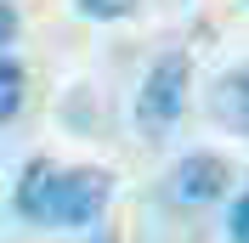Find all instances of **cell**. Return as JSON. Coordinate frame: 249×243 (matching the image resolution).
Masks as SVG:
<instances>
[{"instance_id": "1", "label": "cell", "mask_w": 249, "mask_h": 243, "mask_svg": "<svg viewBox=\"0 0 249 243\" xmlns=\"http://www.w3.org/2000/svg\"><path fill=\"white\" fill-rule=\"evenodd\" d=\"M113 198V175L102 164H74V170H57L51 175V198H46V226H96L102 209Z\"/></svg>"}, {"instance_id": "2", "label": "cell", "mask_w": 249, "mask_h": 243, "mask_svg": "<svg viewBox=\"0 0 249 243\" xmlns=\"http://www.w3.org/2000/svg\"><path fill=\"white\" fill-rule=\"evenodd\" d=\"M187 91H193V62H187V51H164V57L147 68L142 91H136V124H142V136H164V130L181 119Z\"/></svg>"}, {"instance_id": "3", "label": "cell", "mask_w": 249, "mask_h": 243, "mask_svg": "<svg viewBox=\"0 0 249 243\" xmlns=\"http://www.w3.org/2000/svg\"><path fill=\"white\" fill-rule=\"evenodd\" d=\"M227 187H232V164L210 147L187 153L170 170V198L176 204H215V198H227Z\"/></svg>"}, {"instance_id": "4", "label": "cell", "mask_w": 249, "mask_h": 243, "mask_svg": "<svg viewBox=\"0 0 249 243\" xmlns=\"http://www.w3.org/2000/svg\"><path fill=\"white\" fill-rule=\"evenodd\" d=\"M210 119H215L221 130H232V136L249 141V62H232V68L210 85Z\"/></svg>"}, {"instance_id": "5", "label": "cell", "mask_w": 249, "mask_h": 243, "mask_svg": "<svg viewBox=\"0 0 249 243\" xmlns=\"http://www.w3.org/2000/svg\"><path fill=\"white\" fill-rule=\"evenodd\" d=\"M51 175H57V164H51V158H29V164H23V175H17V192H12V204H17V215H23V221H34V226H46Z\"/></svg>"}, {"instance_id": "6", "label": "cell", "mask_w": 249, "mask_h": 243, "mask_svg": "<svg viewBox=\"0 0 249 243\" xmlns=\"http://www.w3.org/2000/svg\"><path fill=\"white\" fill-rule=\"evenodd\" d=\"M17 107H23V68L12 57H0V124L12 119Z\"/></svg>"}, {"instance_id": "7", "label": "cell", "mask_w": 249, "mask_h": 243, "mask_svg": "<svg viewBox=\"0 0 249 243\" xmlns=\"http://www.w3.org/2000/svg\"><path fill=\"white\" fill-rule=\"evenodd\" d=\"M227 243H249V187L232 198V215H227Z\"/></svg>"}, {"instance_id": "8", "label": "cell", "mask_w": 249, "mask_h": 243, "mask_svg": "<svg viewBox=\"0 0 249 243\" xmlns=\"http://www.w3.org/2000/svg\"><path fill=\"white\" fill-rule=\"evenodd\" d=\"M79 12H85V17H96V23H113V17L136 12V0H79Z\"/></svg>"}, {"instance_id": "9", "label": "cell", "mask_w": 249, "mask_h": 243, "mask_svg": "<svg viewBox=\"0 0 249 243\" xmlns=\"http://www.w3.org/2000/svg\"><path fill=\"white\" fill-rule=\"evenodd\" d=\"M17 40V12H12V0H0V46H12Z\"/></svg>"}, {"instance_id": "10", "label": "cell", "mask_w": 249, "mask_h": 243, "mask_svg": "<svg viewBox=\"0 0 249 243\" xmlns=\"http://www.w3.org/2000/svg\"><path fill=\"white\" fill-rule=\"evenodd\" d=\"M96 243H119V238H113V232H102V238H96Z\"/></svg>"}]
</instances>
